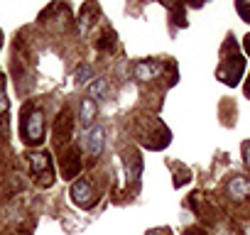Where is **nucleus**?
<instances>
[{
    "label": "nucleus",
    "instance_id": "7ed1b4c3",
    "mask_svg": "<svg viewBox=\"0 0 250 235\" xmlns=\"http://www.w3.org/2000/svg\"><path fill=\"white\" fill-rule=\"evenodd\" d=\"M71 201L76 206H81V208H91L98 201V194H96V189H93V184L88 179H79L71 186Z\"/></svg>",
    "mask_w": 250,
    "mask_h": 235
},
{
    "label": "nucleus",
    "instance_id": "2eb2a0df",
    "mask_svg": "<svg viewBox=\"0 0 250 235\" xmlns=\"http://www.w3.org/2000/svg\"><path fill=\"white\" fill-rule=\"evenodd\" d=\"M245 47H248V52H250V37H245Z\"/></svg>",
    "mask_w": 250,
    "mask_h": 235
},
{
    "label": "nucleus",
    "instance_id": "6e6552de",
    "mask_svg": "<svg viewBox=\"0 0 250 235\" xmlns=\"http://www.w3.org/2000/svg\"><path fill=\"white\" fill-rule=\"evenodd\" d=\"M96 113H98V108H96V100H93V98H83V100H81L79 118H81V123H83V128H86V130L93 125V120H96Z\"/></svg>",
    "mask_w": 250,
    "mask_h": 235
},
{
    "label": "nucleus",
    "instance_id": "20e7f679",
    "mask_svg": "<svg viewBox=\"0 0 250 235\" xmlns=\"http://www.w3.org/2000/svg\"><path fill=\"white\" fill-rule=\"evenodd\" d=\"M105 135V130L101 128V125H91L86 133H83V150L91 155V157H98L101 152H103V137Z\"/></svg>",
    "mask_w": 250,
    "mask_h": 235
},
{
    "label": "nucleus",
    "instance_id": "0eeeda50",
    "mask_svg": "<svg viewBox=\"0 0 250 235\" xmlns=\"http://www.w3.org/2000/svg\"><path fill=\"white\" fill-rule=\"evenodd\" d=\"M226 189H228V196L235 198V201L248 198V196H250V179H245V176H233Z\"/></svg>",
    "mask_w": 250,
    "mask_h": 235
},
{
    "label": "nucleus",
    "instance_id": "1a4fd4ad",
    "mask_svg": "<svg viewBox=\"0 0 250 235\" xmlns=\"http://www.w3.org/2000/svg\"><path fill=\"white\" fill-rule=\"evenodd\" d=\"M64 130L71 135V113L69 110H64L62 115H59V120H57V128H54V140L62 145L64 140H66V135H64Z\"/></svg>",
    "mask_w": 250,
    "mask_h": 235
},
{
    "label": "nucleus",
    "instance_id": "f8f14e48",
    "mask_svg": "<svg viewBox=\"0 0 250 235\" xmlns=\"http://www.w3.org/2000/svg\"><path fill=\"white\" fill-rule=\"evenodd\" d=\"M88 81H91V66L81 64V66H79V71H76V83H79V86H83V83H88Z\"/></svg>",
    "mask_w": 250,
    "mask_h": 235
},
{
    "label": "nucleus",
    "instance_id": "f03ea898",
    "mask_svg": "<svg viewBox=\"0 0 250 235\" xmlns=\"http://www.w3.org/2000/svg\"><path fill=\"white\" fill-rule=\"evenodd\" d=\"M27 162H30V174H32L35 184L42 189H49L54 184L52 155L49 152H32V155H27Z\"/></svg>",
    "mask_w": 250,
    "mask_h": 235
},
{
    "label": "nucleus",
    "instance_id": "dca6fc26",
    "mask_svg": "<svg viewBox=\"0 0 250 235\" xmlns=\"http://www.w3.org/2000/svg\"><path fill=\"white\" fill-rule=\"evenodd\" d=\"M0 47H3V32H0Z\"/></svg>",
    "mask_w": 250,
    "mask_h": 235
},
{
    "label": "nucleus",
    "instance_id": "4468645a",
    "mask_svg": "<svg viewBox=\"0 0 250 235\" xmlns=\"http://www.w3.org/2000/svg\"><path fill=\"white\" fill-rule=\"evenodd\" d=\"M243 152H245V164L250 167V142H245V145H243Z\"/></svg>",
    "mask_w": 250,
    "mask_h": 235
},
{
    "label": "nucleus",
    "instance_id": "423d86ee",
    "mask_svg": "<svg viewBox=\"0 0 250 235\" xmlns=\"http://www.w3.org/2000/svg\"><path fill=\"white\" fill-rule=\"evenodd\" d=\"M79 169H81V157H79V152H76L74 147H66L64 155H62V174H64V179H74V176L79 174Z\"/></svg>",
    "mask_w": 250,
    "mask_h": 235
},
{
    "label": "nucleus",
    "instance_id": "ddd939ff",
    "mask_svg": "<svg viewBox=\"0 0 250 235\" xmlns=\"http://www.w3.org/2000/svg\"><path fill=\"white\" fill-rule=\"evenodd\" d=\"M238 13L243 15L245 22H250V0H238Z\"/></svg>",
    "mask_w": 250,
    "mask_h": 235
},
{
    "label": "nucleus",
    "instance_id": "9b49d317",
    "mask_svg": "<svg viewBox=\"0 0 250 235\" xmlns=\"http://www.w3.org/2000/svg\"><path fill=\"white\" fill-rule=\"evenodd\" d=\"M10 108V100H8V91H5V78L0 76V115H5Z\"/></svg>",
    "mask_w": 250,
    "mask_h": 235
},
{
    "label": "nucleus",
    "instance_id": "39448f33",
    "mask_svg": "<svg viewBox=\"0 0 250 235\" xmlns=\"http://www.w3.org/2000/svg\"><path fill=\"white\" fill-rule=\"evenodd\" d=\"M165 71V66L160 64V61H138L135 66H133V76L138 78V81H150V78H157L160 74Z\"/></svg>",
    "mask_w": 250,
    "mask_h": 235
},
{
    "label": "nucleus",
    "instance_id": "f257e3e1",
    "mask_svg": "<svg viewBox=\"0 0 250 235\" xmlns=\"http://www.w3.org/2000/svg\"><path fill=\"white\" fill-rule=\"evenodd\" d=\"M22 142L30 147L44 142V113L37 105L22 108Z\"/></svg>",
    "mask_w": 250,
    "mask_h": 235
},
{
    "label": "nucleus",
    "instance_id": "9d476101",
    "mask_svg": "<svg viewBox=\"0 0 250 235\" xmlns=\"http://www.w3.org/2000/svg\"><path fill=\"white\" fill-rule=\"evenodd\" d=\"M105 93H108V83H105V78H98V81L88 83V96H91V98H101V96H105Z\"/></svg>",
    "mask_w": 250,
    "mask_h": 235
}]
</instances>
